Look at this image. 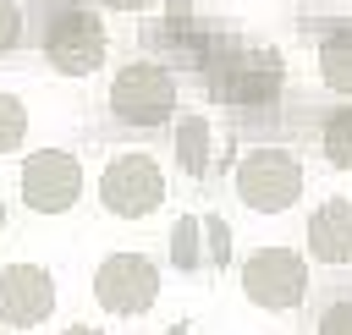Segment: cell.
Returning a JSON list of instances; mask_svg holds the SVG:
<instances>
[{"label": "cell", "instance_id": "6da1fadb", "mask_svg": "<svg viewBox=\"0 0 352 335\" xmlns=\"http://www.w3.org/2000/svg\"><path fill=\"white\" fill-rule=\"evenodd\" d=\"M38 27H44V33H38L44 60H50L60 77H88V71H99V60H104V22H99L94 5H82V0H55Z\"/></svg>", "mask_w": 352, "mask_h": 335}, {"label": "cell", "instance_id": "7a4b0ae2", "mask_svg": "<svg viewBox=\"0 0 352 335\" xmlns=\"http://www.w3.org/2000/svg\"><path fill=\"white\" fill-rule=\"evenodd\" d=\"M204 88L220 104H270L280 93V55L275 49H209Z\"/></svg>", "mask_w": 352, "mask_h": 335}, {"label": "cell", "instance_id": "3957f363", "mask_svg": "<svg viewBox=\"0 0 352 335\" xmlns=\"http://www.w3.org/2000/svg\"><path fill=\"white\" fill-rule=\"evenodd\" d=\"M302 159L292 148H248L231 170V187L236 198L253 209V214H280L302 198Z\"/></svg>", "mask_w": 352, "mask_h": 335}, {"label": "cell", "instance_id": "277c9868", "mask_svg": "<svg viewBox=\"0 0 352 335\" xmlns=\"http://www.w3.org/2000/svg\"><path fill=\"white\" fill-rule=\"evenodd\" d=\"M110 115L126 126H165L176 115V71L160 60H126L110 77Z\"/></svg>", "mask_w": 352, "mask_h": 335}, {"label": "cell", "instance_id": "5b68a950", "mask_svg": "<svg viewBox=\"0 0 352 335\" xmlns=\"http://www.w3.org/2000/svg\"><path fill=\"white\" fill-rule=\"evenodd\" d=\"M165 198V170L154 165V154H116L99 176V203L116 214V220H143L154 214Z\"/></svg>", "mask_w": 352, "mask_h": 335}, {"label": "cell", "instance_id": "8992f818", "mask_svg": "<svg viewBox=\"0 0 352 335\" xmlns=\"http://www.w3.org/2000/svg\"><path fill=\"white\" fill-rule=\"evenodd\" d=\"M154 297H160V269H154L143 253H110V258L94 269V302H99L104 313L132 319V313H148Z\"/></svg>", "mask_w": 352, "mask_h": 335}, {"label": "cell", "instance_id": "52a82bcc", "mask_svg": "<svg viewBox=\"0 0 352 335\" xmlns=\"http://www.w3.org/2000/svg\"><path fill=\"white\" fill-rule=\"evenodd\" d=\"M242 291H248V302L275 308V313L297 308L308 297V264H302V253H292V247H258L242 264Z\"/></svg>", "mask_w": 352, "mask_h": 335}, {"label": "cell", "instance_id": "ba28073f", "mask_svg": "<svg viewBox=\"0 0 352 335\" xmlns=\"http://www.w3.org/2000/svg\"><path fill=\"white\" fill-rule=\"evenodd\" d=\"M82 192V165L66 148H38L22 159V203L33 214H66Z\"/></svg>", "mask_w": 352, "mask_h": 335}, {"label": "cell", "instance_id": "9c48e42d", "mask_svg": "<svg viewBox=\"0 0 352 335\" xmlns=\"http://www.w3.org/2000/svg\"><path fill=\"white\" fill-rule=\"evenodd\" d=\"M55 313V275L44 264H6L0 269V319L28 330Z\"/></svg>", "mask_w": 352, "mask_h": 335}, {"label": "cell", "instance_id": "30bf717a", "mask_svg": "<svg viewBox=\"0 0 352 335\" xmlns=\"http://www.w3.org/2000/svg\"><path fill=\"white\" fill-rule=\"evenodd\" d=\"M308 253L319 264H352V203L346 198H330L314 209L308 220Z\"/></svg>", "mask_w": 352, "mask_h": 335}, {"label": "cell", "instance_id": "8fae6325", "mask_svg": "<svg viewBox=\"0 0 352 335\" xmlns=\"http://www.w3.org/2000/svg\"><path fill=\"white\" fill-rule=\"evenodd\" d=\"M176 159H182V170H204L209 165V121L204 115H182L176 121Z\"/></svg>", "mask_w": 352, "mask_h": 335}, {"label": "cell", "instance_id": "7c38bea8", "mask_svg": "<svg viewBox=\"0 0 352 335\" xmlns=\"http://www.w3.org/2000/svg\"><path fill=\"white\" fill-rule=\"evenodd\" d=\"M319 71L336 93H352V33H330L319 44Z\"/></svg>", "mask_w": 352, "mask_h": 335}, {"label": "cell", "instance_id": "4fadbf2b", "mask_svg": "<svg viewBox=\"0 0 352 335\" xmlns=\"http://www.w3.org/2000/svg\"><path fill=\"white\" fill-rule=\"evenodd\" d=\"M319 143H324V159H330L336 170H352V104H341L336 115H324Z\"/></svg>", "mask_w": 352, "mask_h": 335}, {"label": "cell", "instance_id": "5bb4252c", "mask_svg": "<svg viewBox=\"0 0 352 335\" xmlns=\"http://www.w3.org/2000/svg\"><path fill=\"white\" fill-rule=\"evenodd\" d=\"M28 137V104L16 93H0V154H11Z\"/></svg>", "mask_w": 352, "mask_h": 335}, {"label": "cell", "instance_id": "9a60e30c", "mask_svg": "<svg viewBox=\"0 0 352 335\" xmlns=\"http://www.w3.org/2000/svg\"><path fill=\"white\" fill-rule=\"evenodd\" d=\"M22 27H28L22 22V5L16 0H0V55H11L22 44Z\"/></svg>", "mask_w": 352, "mask_h": 335}, {"label": "cell", "instance_id": "2e32d148", "mask_svg": "<svg viewBox=\"0 0 352 335\" xmlns=\"http://www.w3.org/2000/svg\"><path fill=\"white\" fill-rule=\"evenodd\" d=\"M319 335H352V302H330L319 313Z\"/></svg>", "mask_w": 352, "mask_h": 335}, {"label": "cell", "instance_id": "e0dca14e", "mask_svg": "<svg viewBox=\"0 0 352 335\" xmlns=\"http://www.w3.org/2000/svg\"><path fill=\"white\" fill-rule=\"evenodd\" d=\"M104 5H116V11H143V5H154V0H104Z\"/></svg>", "mask_w": 352, "mask_h": 335}, {"label": "cell", "instance_id": "ac0fdd59", "mask_svg": "<svg viewBox=\"0 0 352 335\" xmlns=\"http://www.w3.org/2000/svg\"><path fill=\"white\" fill-rule=\"evenodd\" d=\"M60 335H99V330H88V324H72V330H60Z\"/></svg>", "mask_w": 352, "mask_h": 335}, {"label": "cell", "instance_id": "d6986e66", "mask_svg": "<svg viewBox=\"0 0 352 335\" xmlns=\"http://www.w3.org/2000/svg\"><path fill=\"white\" fill-rule=\"evenodd\" d=\"M165 335H187V324H176V330H165Z\"/></svg>", "mask_w": 352, "mask_h": 335}, {"label": "cell", "instance_id": "ffe728a7", "mask_svg": "<svg viewBox=\"0 0 352 335\" xmlns=\"http://www.w3.org/2000/svg\"><path fill=\"white\" fill-rule=\"evenodd\" d=\"M0 231H6V198H0Z\"/></svg>", "mask_w": 352, "mask_h": 335}]
</instances>
